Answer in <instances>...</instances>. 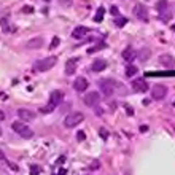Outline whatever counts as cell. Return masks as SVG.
Here are the masks:
<instances>
[{"instance_id":"1","label":"cell","mask_w":175,"mask_h":175,"mask_svg":"<svg viewBox=\"0 0 175 175\" xmlns=\"http://www.w3.org/2000/svg\"><path fill=\"white\" fill-rule=\"evenodd\" d=\"M56 62H58V58H56V56H50V58L37 61L33 64L32 70H33V73H43V72H46V70L53 68L56 65Z\"/></svg>"},{"instance_id":"2","label":"cell","mask_w":175,"mask_h":175,"mask_svg":"<svg viewBox=\"0 0 175 175\" xmlns=\"http://www.w3.org/2000/svg\"><path fill=\"white\" fill-rule=\"evenodd\" d=\"M11 128H13V131H15L18 135H21L23 138H32V137H33V131H32L24 121H21V120L13 123Z\"/></svg>"},{"instance_id":"3","label":"cell","mask_w":175,"mask_h":175,"mask_svg":"<svg viewBox=\"0 0 175 175\" xmlns=\"http://www.w3.org/2000/svg\"><path fill=\"white\" fill-rule=\"evenodd\" d=\"M85 120V115L81 113V111H72V113H68L64 120V126L65 128H73V126H78L80 123H83Z\"/></svg>"},{"instance_id":"4","label":"cell","mask_w":175,"mask_h":175,"mask_svg":"<svg viewBox=\"0 0 175 175\" xmlns=\"http://www.w3.org/2000/svg\"><path fill=\"white\" fill-rule=\"evenodd\" d=\"M115 85H116V83H115L113 80H110V78L100 80V81H99V88H100L102 94H103L105 97L113 96V93H115Z\"/></svg>"},{"instance_id":"5","label":"cell","mask_w":175,"mask_h":175,"mask_svg":"<svg viewBox=\"0 0 175 175\" xmlns=\"http://www.w3.org/2000/svg\"><path fill=\"white\" fill-rule=\"evenodd\" d=\"M83 103L88 105V107H97L100 103V94L97 91H93V93H88L85 97H83Z\"/></svg>"},{"instance_id":"6","label":"cell","mask_w":175,"mask_h":175,"mask_svg":"<svg viewBox=\"0 0 175 175\" xmlns=\"http://www.w3.org/2000/svg\"><path fill=\"white\" fill-rule=\"evenodd\" d=\"M167 96V88L164 85H155L151 88V97L155 100H163Z\"/></svg>"},{"instance_id":"7","label":"cell","mask_w":175,"mask_h":175,"mask_svg":"<svg viewBox=\"0 0 175 175\" xmlns=\"http://www.w3.org/2000/svg\"><path fill=\"white\" fill-rule=\"evenodd\" d=\"M89 86V81L85 78V76H78V78H75L73 81V89L76 93H85Z\"/></svg>"},{"instance_id":"8","label":"cell","mask_w":175,"mask_h":175,"mask_svg":"<svg viewBox=\"0 0 175 175\" xmlns=\"http://www.w3.org/2000/svg\"><path fill=\"white\" fill-rule=\"evenodd\" d=\"M18 116H19L21 121L29 123V121H32L33 118H35V113H33L32 110H29V108H19L18 110Z\"/></svg>"},{"instance_id":"9","label":"cell","mask_w":175,"mask_h":175,"mask_svg":"<svg viewBox=\"0 0 175 175\" xmlns=\"http://www.w3.org/2000/svg\"><path fill=\"white\" fill-rule=\"evenodd\" d=\"M134 15L140 21H148V11H146V8H145L143 5H140V3H137L134 6Z\"/></svg>"},{"instance_id":"10","label":"cell","mask_w":175,"mask_h":175,"mask_svg":"<svg viewBox=\"0 0 175 175\" xmlns=\"http://www.w3.org/2000/svg\"><path fill=\"white\" fill-rule=\"evenodd\" d=\"M132 89H134L135 93H145V91L148 89V85H146V81L143 78H135L132 81Z\"/></svg>"},{"instance_id":"11","label":"cell","mask_w":175,"mask_h":175,"mask_svg":"<svg viewBox=\"0 0 175 175\" xmlns=\"http://www.w3.org/2000/svg\"><path fill=\"white\" fill-rule=\"evenodd\" d=\"M89 32V29L88 27H85V26H78V27H75V29L72 30V38H75V40H81V38H85V35Z\"/></svg>"},{"instance_id":"12","label":"cell","mask_w":175,"mask_h":175,"mask_svg":"<svg viewBox=\"0 0 175 175\" xmlns=\"http://www.w3.org/2000/svg\"><path fill=\"white\" fill-rule=\"evenodd\" d=\"M43 43H45V40L41 37H33V38H30L29 41H27L26 46L29 48V50H38V48L43 46Z\"/></svg>"},{"instance_id":"13","label":"cell","mask_w":175,"mask_h":175,"mask_svg":"<svg viewBox=\"0 0 175 175\" xmlns=\"http://www.w3.org/2000/svg\"><path fill=\"white\" fill-rule=\"evenodd\" d=\"M62 99H64V93L58 89V91H53V93H51V96H50V100H48V102H50V103H53L54 107H58V105L62 102Z\"/></svg>"},{"instance_id":"14","label":"cell","mask_w":175,"mask_h":175,"mask_svg":"<svg viewBox=\"0 0 175 175\" xmlns=\"http://www.w3.org/2000/svg\"><path fill=\"white\" fill-rule=\"evenodd\" d=\"M159 62H161V65L166 67V68H173L175 67V59L169 54H163L159 58Z\"/></svg>"},{"instance_id":"15","label":"cell","mask_w":175,"mask_h":175,"mask_svg":"<svg viewBox=\"0 0 175 175\" xmlns=\"http://www.w3.org/2000/svg\"><path fill=\"white\" fill-rule=\"evenodd\" d=\"M76 72V59H68L65 62V75H73Z\"/></svg>"},{"instance_id":"16","label":"cell","mask_w":175,"mask_h":175,"mask_svg":"<svg viewBox=\"0 0 175 175\" xmlns=\"http://www.w3.org/2000/svg\"><path fill=\"white\" fill-rule=\"evenodd\" d=\"M135 50H132V48H126V50L123 51V61L126 62H132L135 59Z\"/></svg>"},{"instance_id":"17","label":"cell","mask_w":175,"mask_h":175,"mask_svg":"<svg viewBox=\"0 0 175 175\" xmlns=\"http://www.w3.org/2000/svg\"><path fill=\"white\" fill-rule=\"evenodd\" d=\"M91 68H93L94 70V72H102V70H105V68H107V62H105V61H94L93 62V67H91Z\"/></svg>"},{"instance_id":"18","label":"cell","mask_w":175,"mask_h":175,"mask_svg":"<svg viewBox=\"0 0 175 175\" xmlns=\"http://www.w3.org/2000/svg\"><path fill=\"white\" fill-rule=\"evenodd\" d=\"M137 73H138V68L135 65H129L126 68V76H128V78H132V76L137 75Z\"/></svg>"},{"instance_id":"19","label":"cell","mask_w":175,"mask_h":175,"mask_svg":"<svg viewBox=\"0 0 175 175\" xmlns=\"http://www.w3.org/2000/svg\"><path fill=\"white\" fill-rule=\"evenodd\" d=\"M54 108H56L54 105L48 102V103L45 105V107H41V108H40V113H45V115H48V113H51V111H53Z\"/></svg>"},{"instance_id":"20","label":"cell","mask_w":175,"mask_h":175,"mask_svg":"<svg viewBox=\"0 0 175 175\" xmlns=\"http://www.w3.org/2000/svg\"><path fill=\"white\" fill-rule=\"evenodd\" d=\"M0 26H2V30H3L5 33L10 32V23H8V19H6V18L0 19Z\"/></svg>"},{"instance_id":"21","label":"cell","mask_w":175,"mask_h":175,"mask_svg":"<svg viewBox=\"0 0 175 175\" xmlns=\"http://www.w3.org/2000/svg\"><path fill=\"white\" fill-rule=\"evenodd\" d=\"M138 56H140V59H142V61H146V59H148L150 56H151V51L146 50V48H143V50L138 53Z\"/></svg>"},{"instance_id":"22","label":"cell","mask_w":175,"mask_h":175,"mask_svg":"<svg viewBox=\"0 0 175 175\" xmlns=\"http://www.w3.org/2000/svg\"><path fill=\"white\" fill-rule=\"evenodd\" d=\"M103 13H105V10H103V8H99V10H97L96 16H94V21H97V23H100V21H102V18H103Z\"/></svg>"},{"instance_id":"23","label":"cell","mask_w":175,"mask_h":175,"mask_svg":"<svg viewBox=\"0 0 175 175\" xmlns=\"http://www.w3.org/2000/svg\"><path fill=\"white\" fill-rule=\"evenodd\" d=\"M115 24H116V27H123V26L128 24V18H118L115 21Z\"/></svg>"},{"instance_id":"24","label":"cell","mask_w":175,"mask_h":175,"mask_svg":"<svg viewBox=\"0 0 175 175\" xmlns=\"http://www.w3.org/2000/svg\"><path fill=\"white\" fill-rule=\"evenodd\" d=\"M61 43V40H59V37H53V41H51V45H50V48L51 50H54L56 46H58Z\"/></svg>"},{"instance_id":"25","label":"cell","mask_w":175,"mask_h":175,"mask_svg":"<svg viewBox=\"0 0 175 175\" xmlns=\"http://www.w3.org/2000/svg\"><path fill=\"white\" fill-rule=\"evenodd\" d=\"M85 138H86V134H85L83 131H78V132H76V140H78V142H83Z\"/></svg>"},{"instance_id":"26","label":"cell","mask_w":175,"mask_h":175,"mask_svg":"<svg viewBox=\"0 0 175 175\" xmlns=\"http://www.w3.org/2000/svg\"><path fill=\"white\" fill-rule=\"evenodd\" d=\"M30 173H32V175H38V173H40V169H38L37 166H33V167H30Z\"/></svg>"},{"instance_id":"27","label":"cell","mask_w":175,"mask_h":175,"mask_svg":"<svg viewBox=\"0 0 175 175\" xmlns=\"http://www.w3.org/2000/svg\"><path fill=\"white\" fill-rule=\"evenodd\" d=\"M99 167H100V164H99V161H94V163H93V164L89 166V169H99Z\"/></svg>"},{"instance_id":"28","label":"cell","mask_w":175,"mask_h":175,"mask_svg":"<svg viewBox=\"0 0 175 175\" xmlns=\"http://www.w3.org/2000/svg\"><path fill=\"white\" fill-rule=\"evenodd\" d=\"M23 11H24V13H32L33 8H32V6H23Z\"/></svg>"},{"instance_id":"29","label":"cell","mask_w":175,"mask_h":175,"mask_svg":"<svg viewBox=\"0 0 175 175\" xmlns=\"http://www.w3.org/2000/svg\"><path fill=\"white\" fill-rule=\"evenodd\" d=\"M110 13H111V15H115V16H116V15H118V8H116V6H113V8L110 10Z\"/></svg>"},{"instance_id":"30","label":"cell","mask_w":175,"mask_h":175,"mask_svg":"<svg viewBox=\"0 0 175 175\" xmlns=\"http://www.w3.org/2000/svg\"><path fill=\"white\" fill-rule=\"evenodd\" d=\"M146 131H148V126H140V132H146Z\"/></svg>"},{"instance_id":"31","label":"cell","mask_w":175,"mask_h":175,"mask_svg":"<svg viewBox=\"0 0 175 175\" xmlns=\"http://www.w3.org/2000/svg\"><path fill=\"white\" fill-rule=\"evenodd\" d=\"M2 120H5V113H3L2 110H0V121H2Z\"/></svg>"},{"instance_id":"32","label":"cell","mask_w":175,"mask_h":175,"mask_svg":"<svg viewBox=\"0 0 175 175\" xmlns=\"http://www.w3.org/2000/svg\"><path fill=\"white\" fill-rule=\"evenodd\" d=\"M100 134H102V137H103V138L107 137V132H105V129H100Z\"/></svg>"},{"instance_id":"33","label":"cell","mask_w":175,"mask_h":175,"mask_svg":"<svg viewBox=\"0 0 175 175\" xmlns=\"http://www.w3.org/2000/svg\"><path fill=\"white\" fill-rule=\"evenodd\" d=\"M58 175H65V169H61V170H59V173H58Z\"/></svg>"},{"instance_id":"34","label":"cell","mask_w":175,"mask_h":175,"mask_svg":"<svg viewBox=\"0 0 175 175\" xmlns=\"http://www.w3.org/2000/svg\"><path fill=\"white\" fill-rule=\"evenodd\" d=\"M45 2H51V0H45Z\"/></svg>"},{"instance_id":"35","label":"cell","mask_w":175,"mask_h":175,"mask_svg":"<svg viewBox=\"0 0 175 175\" xmlns=\"http://www.w3.org/2000/svg\"><path fill=\"white\" fill-rule=\"evenodd\" d=\"M0 135H2V129H0Z\"/></svg>"}]
</instances>
